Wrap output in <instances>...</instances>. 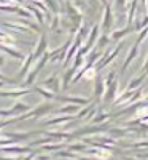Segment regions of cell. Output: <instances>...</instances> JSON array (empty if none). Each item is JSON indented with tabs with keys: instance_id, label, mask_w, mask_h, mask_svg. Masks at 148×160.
<instances>
[{
	"instance_id": "cell-1",
	"label": "cell",
	"mask_w": 148,
	"mask_h": 160,
	"mask_svg": "<svg viewBox=\"0 0 148 160\" xmlns=\"http://www.w3.org/2000/svg\"><path fill=\"white\" fill-rule=\"evenodd\" d=\"M112 22H113L112 10H110V7H107V10H105V16H104V29L107 31L109 28H112Z\"/></svg>"
},
{
	"instance_id": "cell-2",
	"label": "cell",
	"mask_w": 148,
	"mask_h": 160,
	"mask_svg": "<svg viewBox=\"0 0 148 160\" xmlns=\"http://www.w3.org/2000/svg\"><path fill=\"white\" fill-rule=\"evenodd\" d=\"M45 47H46V35L43 34V35H42V40H40V43H38V47H37V53H35L34 58H37V56L42 55V53L45 51Z\"/></svg>"
},
{
	"instance_id": "cell-3",
	"label": "cell",
	"mask_w": 148,
	"mask_h": 160,
	"mask_svg": "<svg viewBox=\"0 0 148 160\" xmlns=\"http://www.w3.org/2000/svg\"><path fill=\"white\" fill-rule=\"evenodd\" d=\"M136 7H137V0H132V5H131V10H129L127 24H131V22H132V19H134V13H136Z\"/></svg>"
},
{
	"instance_id": "cell-4",
	"label": "cell",
	"mask_w": 148,
	"mask_h": 160,
	"mask_svg": "<svg viewBox=\"0 0 148 160\" xmlns=\"http://www.w3.org/2000/svg\"><path fill=\"white\" fill-rule=\"evenodd\" d=\"M131 32V29H124V31H118V32H115L113 34V38H121V37H124L126 34H129Z\"/></svg>"
},
{
	"instance_id": "cell-5",
	"label": "cell",
	"mask_w": 148,
	"mask_h": 160,
	"mask_svg": "<svg viewBox=\"0 0 148 160\" xmlns=\"http://www.w3.org/2000/svg\"><path fill=\"white\" fill-rule=\"evenodd\" d=\"M116 5H118V8H124L126 0H116Z\"/></svg>"
},
{
	"instance_id": "cell-6",
	"label": "cell",
	"mask_w": 148,
	"mask_h": 160,
	"mask_svg": "<svg viewBox=\"0 0 148 160\" xmlns=\"http://www.w3.org/2000/svg\"><path fill=\"white\" fill-rule=\"evenodd\" d=\"M102 2H104V0H102Z\"/></svg>"
}]
</instances>
